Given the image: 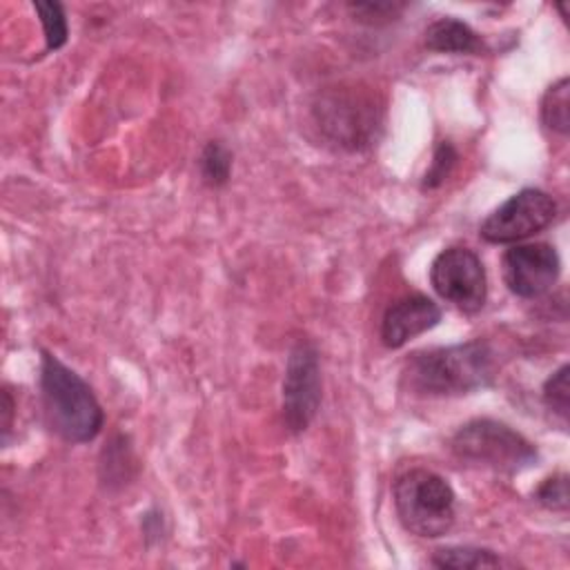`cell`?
<instances>
[{
	"label": "cell",
	"instance_id": "1",
	"mask_svg": "<svg viewBox=\"0 0 570 570\" xmlns=\"http://www.w3.org/2000/svg\"><path fill=\"white\" fill-rule=\"evenodd\" d=\"M497 361L490 343L476 338L416 352L407 358L403 381L423 396H459L492 383Z\"/></svg>",
	"mask_w": 570,
	"mask_h": 570
},
{
	"label": "cell",
	"instance_id": "2",
	"mask_svg": "<svg viewBox=\"0 0 570 570\" xmlns=\"http://www.w3.org/2000/svg\"><path fill=\"white\" fill-rule=\"evenodd\" d=\"M40 394L49 428L69 443L94 441L105 423V412L87 381L60 358L42 352Z\"/></svg>",
	"mask_w": 570,
	"mask_h": 570
},
{
	"label": "cell",
	"instance_id": "3",
	"mask_svg": "<svg viewBox=\"0 0 570 570\" xmlns=\"http://www.w3.org/2000/svg\"><path fill=\"white\" fill-rule=\"evenodd\" d=\"M312 118L334 147L365 151L383 131V100L376 91L356 85L327 87L316 94Z\"/></svg>",
	"mask_w": 570,
	"mask_h": 570
},
{
	"label": "cell",
	"instance_id": "4",
	"mask_svg": "<svg viewBox=\"0 0 570 570\" xmlns=\"http://www.w3.org/2000/svg\"><path fill=\"white\" fill-rule=\"evenodd\" d=\"M392 492L396 517L410 534L436 539L452 528L456 497L441 474L425 468H412L396 476Z\"/></svg>",
	"mask_w": 570,
	"mask_h": 570
},
{
	"label": "cell",
	"instance_id": "5",
	"mask_svg": "<svg viewBox=\"0 0 570 570\" xmlns=\"http://www.w3.org/2000/svg\"><path fill=\"white\" fill-rule=\"evenodd\" d=\"M450 450L465 463L514 474L537 463V448L510 425L494 419H472L450 439Z\"/></svg>",
	"mask_w": 570,
	"mask_h": 570
},
{
	"label": "cell",
	"instance_id": "6",
	"mask_svg": "<svg viewBox=\"0 0 570 570\" xmlns=\"http://www.w3.org/2000/svg\"><path fill=\"white\" fill-rule=\"evenodd\" d=\"M434 292L463 314H476L488 298V276L481 258L461 245L445 247L430 265Z\"/></svg>",
	"mask_w": 570,
	"mask_h": 570
},
{
	"label": "cell",
	"instance_id": "7",
	"mask_svg": "<svg viewBox=\"0 0 570 570\" xmlns=\"http://www.w3.org/2000/svg\"><path fill=\"white\" fill-rule=\"evenodd\" d=\"M557 216L554 198L537 187H525L503 200L481 223L479 234L483 240L494 245L521 243L537 232L546 229Z\"/></svg>",
	"mask_w": 570,
	"mask_h": 570
},
{
	"label": "cell",
	"instance_id": "8",
	"mask_svg": "<svg viewBox=\"0 0 570 570\" xmlns=\"http://www.w3.org/2000/svg\"><path fill=\"white\" fill-rule=\"evenodd\" d=\"M321 405V365L312 343L298 341L287 356L283 379V421L289 432L309 428Z\"/></svg>",
	"mask_w": 570,
	"mask_h": 570
},
{
	"label": "cell",
	"instance_id": "9",
	"mask_svg": "<svg viewBox=\"0 0 570 570\" xmlns=\"http://www.w3.org/2000/svg\"><path fill=\"white\" fill-rule=\"evenodd\" d=\"M503 281L519 298H537L546 294L559 278L561 261L548 243L514 245L503 254Z\"/></svg>",
	"mask_w": 570,
	"mask_h": 570
},
{
	"label": "cell",
	"instance_id": "10",
	"mask_svg": "<svg viewBox=\"0 0 570 570\" xmlns=\"http://www.w3.org/2000/svg\"><path fill=\"white\" fill-rule=\"evenodd\" d=\"M441 321V307L425 294H407L394 301L381 318V341L390 350L403 347L414 336Z\"/></svg>",
	"mask_w": 570,
	"mask_h": 570
},
{
	"label": "cell",
	"instance_id": "11",
	"mask_svg": "<svg viewBox=\"0 0 570 570\" xmlns=\"http://www.w3.org/2000/svg\"><path fill=\"white\" fill-rule=\"evenodd\" d=\"M425 47L439 53L479 56L485 51L481 36L456 18H439L425 29Z\"/></svg>",
	"mask_w": 570,
	"mask_h": 570
},
{
	"label": "cell",
	"instance_id": "12",
	"mask_svg": "<svg viewBox=\"0 0 570 570\" xmlns=\"http://www.w3.org/2000/svg\"><path fill=\"white\" fill-rule=\"evenodd\" d=\"M430 563L436 568H450V570H476V568H499L503 559L490 548L445 546L432 554Z\"/></svg>",
	"mask_w": 570,
	"mask_h": 570
},
{
	"label": "cell",
	"instance_id": "13",
	"mask_svg": "<svg viewBox=\"0 0 570 570\" xmlns=\"http://www.w3.org/2000/svg\"><path fill=\"white\" fill-rule=\"evenodd\" d=\"M568 107H570V82L568 78H559L557 82H552L543 98H541V120L543 125L559 134V136H568L570 131V118H568Z\"/></svg>",
	"mask_w": 570,
	"mask_h": 570
},
{
	"label": "cell",
	"instance_id": "14",
	"mask_svg": "<svg viewBox=\"0 0 570 570\" xmlns=\"http://www.w3.org/2000/svg\"><path fill=\"white\" fill-rule=\"evenodd\" d=\"M200 176L209 187H223L232 174V151L220 140H209L198 158Z\"/></svg>",
	"mask_w": 570,
	"mask_h": 570
},
{
	"label": "cell",
	"instance_id": "15",
	"mask_svg": "<svg viewBox=\"0 0 570 570\" xmlns=\"http://www.w3.org/2000/svg\"><path fill=\"white\" fill-rule=\"evenodd\" d=\"M33 9H36V13L40 18L47 49L49 51L60 49L67 42V36H69L62 4L51 2V0H38V2H33Z\"/></svg>",
	"mask_w": 570,
	"mask_h": 570
},
{
	"label": "cell",
	"instance_id": "16",
	"mask_svg": "<svg viewBox=\"0 0 570 570\" xmlns=\"http://www.w3.org/2000/svg\"><path fill=\"white\" fill-rule=\"evenodd\" d=\"M568 374H570V367L568 365H561L557 372H552L548 376V381L543 383V390H541V396H543V403L550 412H554L563 423L568 419V405H570V387H568Z\"/></svg>",
	"mask_w": 570,
	"mask_h": 570
},
{
	"label": "cell",
	"instance_id": "17",
	"mask_svg": "<svg viewBox=\"0 0 570 570\" xmlns=\"http://www.w3.org/2000/svg\"><path fill=\"white\" fill-rule=\"evenodd\" d=\"M534 499L548 510L566 512L568 510V474L557 472L543 479V483L534 490Z\"/></svg>",
	"mask_w": 570,
	"mask_h": 570
},
{
	"label": "cell",
	"instance_id": "18",
	"mask_svg": "<svg viewBox=\"0 0 570 570\" xmlns=\"http://www.w3.org/2000/svg\"><path fill=\"white\" fill-rule=\"evenodd\" d=\"M454 163H456V151H454V147H452L448 140L439 142L436 149H434L432 163H430V167H428V171H425V176H423V189H434V187H439V185L450 176Z\"/></svg>",
	"mask_w": 570,
	"mask_h": 570
},
{
	"label": "cell",
	"instance_id": "19",
	"mask_svg": "<svg viewBox=\"0 0 570 570\" xmlns=\"http://www.w3.org/2000/svg\"><path fill=\"white\" fill-rule=\"evenodd\" d=\"M405 9V4L396 2H365V4H350V11L356 16L358 22L367 24H383L396 20V16Z\"/></svg>",
	"mask_w": 570,
	"mask_h": 570
},
{
	"label": "cell",
	"instance_id": "20",
	"mask_svg": "<svg viewBox=\"0 0 570 570\" xmlns=\"http://www.w3.org/2000/svg\"><path fill=\"white\" fill-rule=\"evenodd\" d=\"M11 410H13V401H11V394L4 390V394H2V414H4L2 432H4V441H7L9 430H11Z\"/></svg>",
	"mask_w": 570,
	"mask_h": 570
}]
</instances>
